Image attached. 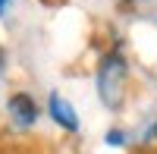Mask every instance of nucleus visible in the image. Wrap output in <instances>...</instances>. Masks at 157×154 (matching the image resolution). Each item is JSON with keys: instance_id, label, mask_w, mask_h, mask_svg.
<instances>
[{"instance_id": "4", "label": "nucleus", "mask_w": 157, "mask_h": 154, "mask_svg": "<svg viewBox=\"0 0 157 154\" xmlns=\"http://www.w3.org/2000/svg\"><path fill=\"white\" fill-rule=\"evenodd\" d=\"M0 69H3V50H0Z\"/></svg>"}, {"instance_id": "2", "label": "nucleus", "mask_w": 157, "mask_h": 154, "mask_svg": "<svg viewBox=\"0 0 157 154\" xmlns=\"http://www.w3.org/2000/svg\"><path fill=\"white\" fill-rule=\"evenodd\" d=\"M10 113H13V120L25 129V126H32V123L38 120V104H35L25 91H19V94L10 98Z\"/></svg>"}, {"instance_id": "1", "label": "nucleus", "mask_w": 157, "mask_h": 154, "mask_svg": "<svg viewBox=\"0 0 157 154\" xmlns=\"http://www.w3.org/2000/svg\"><path fill=\"white\" fill-rule=\"evenodd\" d=\"M129 79V72H126V60L120 54H107L101 60V66H98V94L101 101L107 107H120L123 104V98H126V82Z\"/></svg>"}, {"instance_id": "5", "label": "nucleus", "mask_w": 157, "mask_h": 154, "mask_svg": "<svg viewBox=\"0 0 157 154\" xmlns=\"http://www.w3.org/2000/svg\"><path fill=\"white\" fill-rule=\"evenodd\" d=\"M3 6H6V0H0V10H3Z\"/></svg>"}, {"instance_id": "3", "label": "nucleus", "mask_w": 157, "mask_h": 154, "mask_svg": "<svg viewBox=\"0 0 157 154\" xmlns=\"http://www.w3.org/2000/svg\"><path fill=\"white\" fill-rule=\"evenodd\" d=\"M50 117H54V120H57L66 132H75V129H78V117H75L72 104H69L66 98H60L57 91L50 94Z\"/></svg>"}, {"instance_id": "6", "label": "nucleus", "mask_w": 157, "mask_h": 154, "mask_svg": "<svg viewBox=\"0 0 157 154\" xmlns=\"http://www.w3.org/2000/svg\"><path fill=\"white\" fill-rule=\"evenodd\" d=\"M145 154H157V151H145Z\"/></svg>"}]
</instances>
